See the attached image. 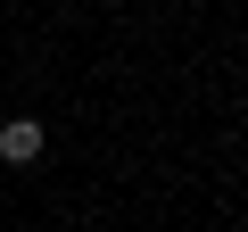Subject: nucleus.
Instances as JSON below:
<instances>
[{
  "label": "nucleus",
  "mask_w": 248,
  "mask_h": 232,
  "mask_svg": "<svg viewBox=\"0 0 248 232\" xmlns=\"http://www.w3.org/2000/svg\"><path fill=\"white\" fill-rule=\"evenodd\" d=\"M50 149V133L33 125V116H9V125H0V166H33Z\"/></svg>",
  "instance_id": "1"
}]
</instances>
